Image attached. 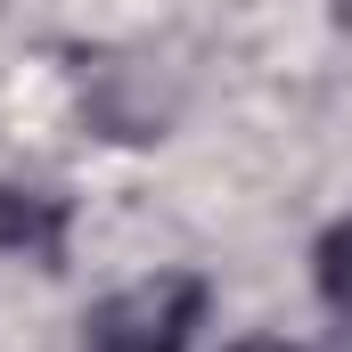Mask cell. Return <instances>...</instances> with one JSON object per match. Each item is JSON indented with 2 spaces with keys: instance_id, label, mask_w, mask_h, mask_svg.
<instances>
[{
  "instance_id": "obj_1",
  "label": "cell",
  "mask_w": 352,
  "mask_h": 352,
  "mask_svg": "<svg viewBox=\"0 0 352 352\" xmlns=\"http://www.w3.org/2000/svg\"><path fill=\"white\" fill-rule=\"evenodd\" d=\"M205 328V278L197 270H156L115 295H98L82 320V352H188Z\"/></svg>"
},
{
  "instance_id": "obj_4",
  "label": "cell",
  "mask_w": 352,
  "mask_h": 352,
  "mask_svg": "<svg viewBox=\"0 0 352 352\" xmlns=\"http://www.w3.org/2000/svg\"><path fill=\"white\" fill-rule=\"evenodd\" d=\"M230 352H303V344H287V336H246V344H230Z\"/></svg>"
},
{
  "instance_id": "obj_3",
  "label": "cell",
  "mask_w": 352,
  "mask_h": 352,
  "mask_svg": "<svg viewBox=\"0 0 352 352\" xmlns=\"http://www.w3.org/2000/svg\"><path fill=\"white\" fill-rule=\"evenodd\" d=\"M320 295H328L336 311H352V221H336V230L320 238Z\"/></svg>"
},
{
  "instance_id": "obj_2",
  "label": "cell",
  "mask_w": 352,
  "mask_h": 352,
  "mask_svg": "<svg viewBox=\"0 0 352 352\" xmlns=\"http://www.w3.org/2000/svg\"><path fill=\"white\" fill-rule=\"evenodd\" d=\"M0 246L50 270L66 254V197L58 188H0Z\"/></svg>"
}]
</instances>
